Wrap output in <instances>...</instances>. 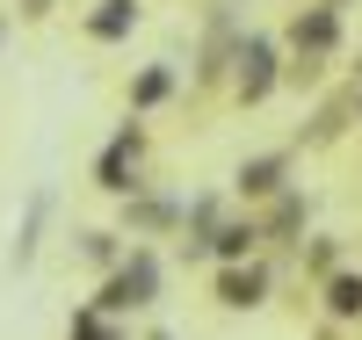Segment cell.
Segmentation results:
<instances>
[{
	"mask_svg": "<svg viewBox=\"0 0 362 340\" xmlns=\"http://www.w3.org/2000/svg\"><path fill=\"white\" fill-rule=\"evenodd\" d=\"M283 174H290V152H261V160H247L232 181H239V196H247V203H268V196H283V189H290Z\"/></svg>",
	"mask_w": 362,
	"mask_h": 340,
	"instance_id": "cell-7",
	"label": "cell"
},
{
	"mask_svg": "<svg viewBox=\"0 0 362 340\" xmlns=\"http://www.w3.org/2000/svg\"><path fill=\"white\" fill-rule=\"evenodd\" d=\"M218 304L225 312H254V304H268V261H218Z\"/></svg>",
	"mask_w": 362,
	"mask_h": 340,
	"instance_id": "cell-5",
	"label": "cell"
},
{
	"mask_svg": "<svg viewBox=\"0 0 362 340\" xmlns=\"http://www.w3.org/2000/svg\"><path fill=\"white\" fill-rule=\"evenodd\" d=\"M131 29H138V0H102V8L87 15V37H102V44L131 37Z\"/></svg>",
	"mask_w": 362,
	"mask_h": 340,
	"instance_id": "cell-10",
	"label": "cell"
},
{
	"mask_svg": "<svg viewBox=\"0 0 362 340\" xmlns=\"http://www.w3.org/2000/svg\"><path fill=\"white\" fill-rule=\"evenodd\" d=\"M174 225H181V203L174 196H138V189L124 196V232L131 239H153V232H174Z\"/></svg>",
	"mask_w": 362,
	"mask_h": 340,
	"instance_id": "cell-6",
	"label": "cell"
},
{
	"mask_svg": "<svg viewBox=\"0 0 362 340\" xmlns=\"http://www.w3.org/2000/svg\"><path fill=\"white\" fill-rule=\"evenodd\" d=\"M334 44H341V8H326V0H319V8H305V15H297V22H290V58H297V80H312L326 58H334Z\"/></svg>",
	"mask_w": 362,
	"mask_h": 340,
	"instance_id": "cell-2",
	"label": "cell"
},
{
	"mask_svg": "<svg viewBox=\"0 0 362 340\" xmlns=\"http://www.w3.org/2000/svg\"><path fill=\"white\" fill-rule=\"evenodd\" d=\"M66 340H131V333L116 326L102 304H80V312H73V326H66Z\"/></svg>",
	"mask_w": 362,
	"mask_h": 340,
	"instance_id": "cell-11",
	"label": "cell"
},
{
	"mask_svg": "<svg viewBox=\"0 0 362 340\" xmlns=\"http://www.w3.org/2000/svg\"><path fill=\"white\" fill-rule=\"evenodd\" d=\"M138 167H145V131H138V123H124V131L109 138V152L95 160V181H102L109 196H131V189H145Z\"/></svg>",
	"mask_w": 362,
	"mask_h": 340,
	"instance_id": "cell-4",
	"label": "cell"
},
{
	"mask_svg": "<svg viewBox=\"0 0 362 340\" xmlns=\"http://www.w3.org/2000/svg\"><path fill=\"white\" fill-rule=\"evenodd\" d=\"M268 87H276V44L268 37H239L232 44V95L239 102H268Z\"/></svg>",
	"mask_w": 362,
	"mask_h": 340,
	"instance_id": "cell-3",
	"label": "cell"
},
{
	"mask_svg": "<svg viewBox=\"0 0 362 340\" xmlns=\"http://www.w3.org/2000/svg\"><path fill=\"white\" fill-rule=\"evenodd\" d=\"M167 95H174V73H167V66L138 73V87H131V102H138V109H153V102H167Z\"/></svg>",
	"mask_w": 362,
	"mask_h": 340,
	"instance_id": "cell-13",
	"label": "cell"
},
{
	"mask_svg": "<svg viewBox=\"0 0 362 340\" xmlns=\"http://www.w3.org/2000/svg\"><path fill=\"white\" fill-rule=\"evenodd\" d=\"M124 254H131V246L116 239V232H80V261H87V268H102V275H109Z\"/></svg>",
	"mask_w": 362,
	"mask_h": 340,
	"instance_id": "cell-12",
	"label": "cell"
},
{
	"mask_svg": "<svg viewBox=\"0 0 362 340\" xmlns=\"http://www.w3.org/2000/svg\"><path fill=\"white\" fill-rule=\"evenodd\" d=\"M15 8H22V15H51L58 0H15Z\"/></svg>",
	"mask_w": 362,
	"mask_h": 340,
	"instance_id": "cell-15",
	"label": "cell"
},
{
	"mask_svg": "<svg viewBox=\"0 0 362 340\" xmlns=\"http://www.w3.org/2000/svg\"><path fill=\"white\" fill-rule=\"evenodd\" d=\"M261 218H225L218 232H210V261H254L261 254Z\"/></svg>",
	"mask_w": 362,
	"mask_h": 340,
	"instance_id": "cell-8",
	"label": "cell"
},
{
	"mask_svg": "<svg viewBox=\"0 0 362 340\" xmlns=\"http://www.w3.org/2000/svg\"><path fill=\"white\" fill-rule=\"evenodd\" d=\"M297 268H305V275H312V283H326V275H334V268H341V246H334V239H312V254H305V261H297Z\"/></svg>",
	"mask_w": 362,
	"mask_h": 340,
	"instance_id": "cell-14",
	"label": "cell"
},
{
	"mask_svg": "<svg viewBox=\"0 0 362 340\" xmlns=\"http://www.w3.org/2000/svg\"><path fill=\"white\" fill-rule=\"evenodd\" d=\"M145 340H174V333H167V326H153V333H145Z\"/></svg>",
	"mask_w": 362,
	"mask_h": 340,
	"instance_id": "cell-16",
	"label": "cell"
},
{
	"mask_svg": "<svg viewBox=\"0 0 362 340\" xmlns=\"http://www.w3.org/2000/svg\"><path fill=\"white\" fill-rule=\"evenodd\" d=\"M95 304L109 319H124V312H145V304H160V254L145 239H131V254L116 261L109 275H102V290H95Z\"/></svg>",
	"mask_w": 362,
	"mask_h": 340,
	"instance_id": "cell-1",
	"label": "cell"
},
{
	"mask_svg": "<svg viewBox=\"0 0 362 340\" xmlns=\"http://www.w3.org/2000/svg\"><path fill=\"white\" fill-rule=\"evenodd\" d=\"M355 116H362V87H355Z\"/></svg>",
	"mask_w": 362,
	"mask_h": 340,
	"instance_id": "cell-17",
	"label": "cell"
},
{
	"mask_svg": "<svg viewBox=\"0 0 362 340\" xmlns=\"http://www.w3.org/2000/svg\"><path fill=\"white\" fill-rule=\"evenodd\" d=\"M319 290H326V319H341V326L362 319V275H355V268H334Z\"/></svg>",
	"mask_w": 362,
	"mask_h": 340,
	"instance_id": "cell-9",
	"label": "cell"
}]
</instances>
